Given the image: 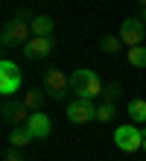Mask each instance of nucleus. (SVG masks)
<instances>
[{"mask_svg":"<svg viewBox=\"0 0 146 161\" xmlns=\"http://www.w3.org/2000/svg\"><path fill=\"white\" fill-rule=\"evenodd\" d=\"M70 91L76 94V97L96 100L102 94V82H100V76H96V70L79 68V70H73V76H70Z\"/></svg>","mask_w":146,"mask_h":161,"instance_id":"1","label":"nucleus"},{"mask_svg":"<svg viewBox=\"0 0 146 161\" xmlns=\"http://www.w3.org/2000/svg\"><path fill=\"white\" fill-rule=\"evenodd\" d=\"M67 120H70V123H88V120H96V106H94V100L76 97L73 103H67Z\"/></svg>","mask_w":146,"mask_h":161,"instance_id":"9","label":"nucleus"},{"mask_svg":"<svg viewBox=\"0 0 146 161\" xmlns=\"http://www.w3.org/2000/svg\"><path fill=\"white\" fill-rule=\"evenodd\" d=\"M18 18H24V21H32V18H35V15H32V12H29V9H18Z\"/></svg>","mask_w":146,"mask_h":161,"instance_id":"20","label":"nucleus"},{"mask_svg":"<svg viewBox=\"0 0 146 161\" xmlns=\"http://www.w3.org/2000/svg\"><path fill=\"white\" fill-rule=\"evenodd\" d=\"M21 82H24V76H21V70H18V64L3 59L0 62V94H3V97H12V94L21 88Z\"/></svg>","mask_w":146,"mask_h":161,"instance_id":"5","label":"nucleus"},{"mask_svg":"<svg viewBox=\"0 0 146 161\" xmlns=\"http://www.w3.org/2000/svg\"><path fill=\"white\" fill-rule=\"evenodd\" d=\"M123 38L126 47H138L143 44V35H146V26L140 24V18L134 15V18H123V24H120V32H117Z\"/></svg>","mask_w":146,"mask_h":161,"instance_id":"8","label":"nucleus"},{"mask_svg":"<svg viewBox=\"0 0 146 161\" xmlns=\"http://www.w3.org/2000/svg\"><path fill=\"white\" fill-rule=\"evenodd\" d=\"M53 35H32L26 44H24V56L29 62H41V59H47V56L53 53Z\"/></svg>","mask_w":146,"mask_h":161,"instance_id":"7","label":"nucleus"},{"mask_svg":"<svg viewBox=\"0 0 146 161\" xmlns=\"http://www.w3.org/2000/svg\"><path fill=\"white\" fill-rule=\"evenodd\" d=\"M44 97H47V94H41V88H32V91H26L21 100L26 103L29 111H38V108H41V103H44Z\"/></svg>","mask_w":146,"mask_h":161,"instance_id":"15","label":"nucleus"},{"mask_svg":"<svg viewBox=\"0 0 146 161\" xmlns=\"http://www.w3.org/2000/svg\"><path fill=\"white\" fill-rule=\"evenodd\" d=\"M134 3H138V9H146V0H134Z\"/></svg>","mask_w":146,"mask_h":161,"instance_id":"22","label":"nucleus"},{"mask_svg":"<svg viewBox=\"0 0 146 161\" xmlns=\"http://www.w3.org/2000/svg\"><path fill=\"white\" fill-rule=\"evenodd\" d=\"M126 59H129L132 68H146V47H143V44L126 47Z\"/></svg>","mask_w":146,"mask_h":161,"instance_id":"13","label":"nucleus"},{"mask_svg":"<svg viewBox=\"0 0 146 161\" xmlns=\"http://www.w3.org/2000/svg\"><path fill=\"white\" fill-rule=\"evenodd\" d=\"M129 117H132V123H146V100L129 103Z\"/></svg>","mask_w":146,"mask_h":161,"instance_id":"14","label":"nucleus"},{"mask_svg":"<svg viewBox=\"0 0 146 161\" xmlns=\"http://www.w3.org/2000/svg\"><path fill=\"white\" fill-rule=\"evenodd\" d=\"M143 149H146V135H143Z\"/></svg>","mask_w":146,"mask_h":161,"instance_id":"23","label":"nucleus"},{"mask_svg":"<svg viewBox=\"0 0 146 161\" xmlns=\"http://www.w3.org/2000/svg\"><path fill=\"white\" fill-rule=\"evenodd\" d=\"M70 91V76L62 70V68H47L44 70V94L50 100H64V94Z\"/></svg>","mask_w":146,"mask_h":161,"instance_id":"4","label":"nucleus"},{"mask_svg":"<svg viewBox=\"0 0 146 161\" xmlns=\"http://www.w3.org/2000/svg\"><path fill=\"white\" fill-rule=\"evenodd\" d=\"M29 38H32V30H29V24L24 18H12L9 24H3V32H0V44H3V50H12V47H24Z\"/></svg>","mask_w":146,"mask_h":161,"instance_id":"2","label":"nucleus"},{"mask_svg":"<svg viewBox=\"0 0 146 161\" xmlns=\"http://www.w3.org/2000/svg\"><path fill=\"white\" fill-rule=\"evenodd\" d=\"M120 82H108V85H102V94H100V103H117L120 100Z\"/></svg>","mask_w":146,"mask_h":161,"instance_id":"16","label":"nucleus"},{"mask_svg":"<svg viewBox=\"0 0 146 161\" xmlns=\"http://www.w3.org/2000/svg\"><path fill=\"white\" fill-rule=\"evenodd\" d=\"M0 114H3V120L9 123V126H26V120L32 111L26 108V103L24 100H12V97H6L3 103V108H0Z\"/></svg>","mask_w":146,"mask_h":161,"instance_id":"6","label":"nucleus"},{"mask_svg":"<svg viewBox=\"0 0 146 161\" xmlns=\"http://www.w3.org/2000/svg\"><path fill=\"white\" fill-rule=\"evenodd\" d=\"M143 135L146 132L138 129V123H123L114 129V144L123 153H138V149H143Z\"/></svg>","mask_w":146,"mask_h":161,"instance_id":"3","label":"nucleus"},{"mask_svg":"<svg viewBox=\"0 0 146 161\" xmlns=\"http://www.w3.org/2000/svg\"><path fill=\"white\" fill-rule=\"evenodd\" d=\"M3 161H24V158H21V153L12 147V149H6V153H3Z\"/></svg>","mask_w":146,"mask_h":161,"instance_id":"19","label":"nucleus"},{"mask_svg":"<svg viewBox=\"0 0 146 161\" xmlns=\"http://www.w3.org/2000/svg\"><path fill=\"white\" fill-rule=\"evenodd\" d=\"M26 129H29V135H32V141H44V138L53 132V123H50V117H47L41 108H38V111H32V114H29Z\"/></svg>","mask_w":146,"mask_h":161,"instance_id":"10","label":"nucleus"},{"mask_svg":"<svg viewBox=\"0 0 146 161\" xmlns=\"http://www.w3.org/2000/svg\"><path fill=\"white\" fill-rule=\"evenodd\" d=\"M100 47H102L105 53H111V56H114V53H120L126 44H123V38H120V35H105V38L100 41Z\"/></svg>","mask_w":146,"mask_h":161,"instance_id":"17","label":"nucleus"},{"mask_svg":"<svg viewBox=\"0 0 146 161\" xmlns=\"http://www.w3.org/2000/svg\"><path fill=\"white\" fill-rule=\"evenodd\" d=\"M138 18H140V24L146 26V9H138Z\"/></svg>","mask_w":146,"mask_h":161,"instance_id":"21","label":"nucleus"},{"mask_svg":"<svg viewBox=\"0 0 146 161\" xmlns=\"http://www.w3.org/2000/svg\"><path fill=\"white\" fill-rule=\"evenodd\" d=\"M26 144H32V135H29V129H26V126H12V132H9V147L24 149Z\"/></svg>","mask_w":146,"mask_h":161,"instance_id":"12","label":"nucleus"},{"mask_svg":"<svg viewBox=\"0 0 146 161\" xmlns=\"http://www.w3.org/2000/svg\"><path fill=\"white\" fill-rule=\"evenodd\" d=\"M29 30H32V35H53L56 24L50 15H35L32 21H29Z\"/></svg>","mask_w":146,"mask_h":161,"instance_id":"11","label":"nucleus"},{"mask_svg":"<svg viewBox=\"0 0 146 161\" xmlns=\"http://www.w3.org/2000/svg\"><path fill=\"white\" fill-rule=\"evenodd\" d=\"M114 114H117L114 103H100V106H96V120H100V123H111Z\"/></svg>","mask_w":146,"mask_h":161,"instance_id":"18","label":"nucleus"}]
</instances>
